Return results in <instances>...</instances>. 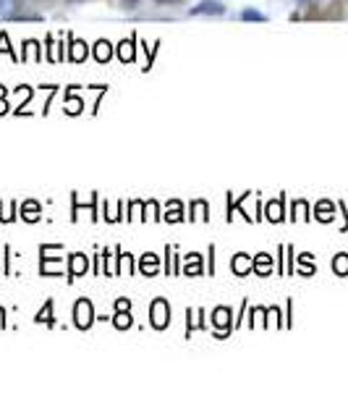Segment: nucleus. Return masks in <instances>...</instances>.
I'll return each mask as SVG.
<instances>
[{"mask_svg":"<svg viewBox=\"0 0 348 393\" xmlns=\"http://www.w3.org/2000/svg\"><path fill=\"white\" fill-rule=\"evenodd\" d=\"M150 320L155 331H165L170 325V307L165 299H155L150 307Z\"/></svg>","mask_w":348,"mask_h":393,"instance_id":"obj_1","label":"nucleus"},{"mask_svg":"<svg viewBox=\"0 0 348 393\" xmlns=\"http://www.w3.org/2000/svg\"><path fill=\"white\" fill-rule=\"evenodd\" d=\"M92 322H95V310H92V302L90 299H79V302L73 304V325L81 328V331H87Z\"/></svg>","mask_w":348,"mask_h":393,"instance_id":"obj_2","label":"nucleus"},{"mask_svg":"<svg viewBox=\"0 0 348 393\" xmlns=\"http://www.w3.org/2000/svg\"><path fill=\"white\" fill-rule=\"evenodd\" d=\"M188 13H191V16H220V13H225V8L217 3V0H205V3L194 6Z\"/></svg>","mask_w":348,"mask_h":393,"instance_id":"obj_3","label":"nucleus"},{"mask_svg":"<svg viewBox=\"0 0 348 393\" xmlns=\"http://www.w3.org/2000/svg\"><path fill=\"white\" fill-rule=\"evenodd\" d=\"M212 325L217 331H231V310L228 307H217L212 312Z\"/></svg>","mask_w":348,"mask_h":393,"instance_id":"obj_4","label":"nucleus"},{"mask_svg":"<svg viewBox=\"0 0 348 393\" xmlns=\"http://www.w3.org/2000/svg\"><path fill=\"white\" fill-rule=\"evenodd\" d=\"M251 265H254V259H249V254H244V252H239L231 262V268L236 276H246V273L251 270Z\"/></svg>","mask_w":348,"mask_h":393,"instance_id":"obj_5","label":"nucleus"},{"mask_svg":"<svg viewBox=\"0 0 348 393\" xmlns=\"http://www.w3.org/2000/svg\"><path fill=\"white\" fill-rule=\"evenodd\" d=\"M139 270H142L144 276H155L157 270H160V259H157V254H152V252H147L142 259H139Z\"/></svg>","mask_w":348,"mask_h":393,"instance_id":"obj_6","label":"nucleus"},{"mask_svg":"<svg viewBox=\"0 0 348 393\" xmlns=\"http://www.w3.org/2000/svg\"><path fill=\"white\" fill-rule=\"evenodd\" d=\"M84 273H87V257L81 252H76V254H71V270H68V276L73 281V278L84 276Z\"/></svg>","mask_w":348,"mask_h":393,"instance_id":"obj_7","label":"nucleus"},{"mask_svg":"<svg viewBox=\"0 0 348 393\" xmlns=\"http://www.w3.org/2000/svg\"><path fill=\"white\" fill-rule=\"evenodd\" d=\"M251 270H254V273H259V276H268L270 270H272V257H270V254H265V252H262V254H257V257H254V265H251Z\"/></svg>","mask_w":348,"mask_h":393,"instance_id":"obj_8","label":"nucleus"},{"mask_svg":"<svg viewBox=\"0 0 348 393\" xmlns=\"http://www.w3.org/2000/svg\"><path fill=\"white\" fill-rule=\"evenodd\" d=\"M21 215H24L27 223H35V221H40V205H37L35 199H29V202H24V207H21Z\"/></svg>","mask_w":348,"mask_h":393,"instance_id":"obj_9","label":"nucleus"},{"mask_svg":"<svg viewBox=\"0 0 348 393\" xmlns=\"http://www.w3.org/2000/svg\"><path fill=\"white\" fill-rule=\"evenodd\" d=\"M110 55H113L110 42H107V40H100L97 45H95V58H97V63H107L110 61Z\"/></svg>","mask_w":348,"mask_h":393,"instance_id":"obj_10","label":"nucleus"},{"mask_svg":"<svg viewBox=\"0 0 348 393\" xmlns=\"http://www.w3.org/2000/svg\"><path fill=\"white\" fill-rule=\"evenodd\" d=\"M118 58H121L124 63L134 61V40H126V42L118 45Z\"/></svg>","mask_w":348,"mask_h":393,"instance_id":"obj_11","label":"nucleus"},{"mask_svg":"<svg viewBox=\"0 0 348 393\" xmlns=\"http://www.w3.org/2000/svg\"><path fill=\"white\" fill-rule=\"evenodd\" d=\"M199 262H202L199 254H188L186 265H184V273H186V276H199V273H202V265H199Z\"/></svg>","mask_w":348,"mask_h":393,"instance_id":"obj_12","label":"nucleus"},{"mask_svg":"<svg viewBox=\"0 0 348 393\" xmlns=\"http://www.w3.org/2000/svg\"><path fill=\"white\" fill-rule=\"evenodd\" d=\"M113 325H116L118 331H128L131 328V315H128V310H118L116 317H113Z\"/></svg>","mask_w":348,"mask_h":393,"instance_id":"obj_13","label":"nucleus"},{"mask_svg":"<svg viewBox=\"0 0 348 393\" xmlns=\"http://www.w3.org/2000/svg\"><path fill=\"white\" fill-rule=\"evenodd\" d=\"M73 63H81L84 58H87V45L84 42H79V40H71V55H68Z\"/></svg>","mask_w":348,"mask_h":393,"instance_id":"obj_14","label":"nucleus"},{"mask_svg":"<svg viewBox=\"0 0 348 393\" xmlns=\"http://www.w3.org/2000/svg\"><path fill=\"white\" fill-rule=\"evenodd\" d=\"M37 322H45V325H53V302H50V299H47L45 302V307H42V310H40V312H37V317H35Z\"/></svg>","mask_w":348,"mask_h":393,"instance_id":"obj_15","label":"nucleus"},{"mask_svg":"<svg viewBox=\"0 0 348 393\" xmlns=\"http://www.w3.org/2000/svg\"><path fill=\"white\" fill-rule=\"evenodd\" d=\"M24 47H27V50H24V55H21V58H24V61H29V58H35V61H40V45H37L35 40H29V42H24Z\"/></svg>","mask_w":348,"mask_h":393,"instance_id":"obj_16","label":"nucleus"},{"mask_svg":"<svg viewBox=\"0 0 348 393\" xmlns=\"http://www.w3.org/2000/svg\"><path fill=\"white\" fill-rule=\"evenodd\" d=\"M280 205H283V199H277V202H272V205H268V221H283V210H280Z\"/></svg>","mask_w":348,"mask_h":393,"instance_id":"obj_17","label":"nucleus"},{"mask_svg":"<svg viewBox=\"0 0 348 393\" xmlns=\"http://www.w3.org/2000/svg\"><path fill=\"white\" fill-rule=\"evenodd\" d=\"M165 221H170V223L184 221V215H181V202H170V213L165 215Z\"/></svg>","mask_w":348,"mask_h":393,"instance_id":"obj_18","label":"nucleus"},{"mask_svg":"<svg viewBox=\"0 0 348 393\" xmlns=\"http://www.w3.org/2000/svg\"><path fill=\"white\" fill-rule=\"evenodd\" d=\"M332 268H335V273L346 276V273H348V254H338V257H335V262H332Z\"/></svg>","mask_w":348,"mask_h":393,"instance_id":"obj_19","label":"nucleus"},{"mask_svg":"<svg viewBox=\"0 0 348 393\" xmlns=\"http://www.w3.org/2000/svg\"><path fill=\"white\" fill-rule=\"evenodd\" d=\"M205 210H210V207H207V202H202V199H197V202H194V205H191V218H202V221H207V215H202L205 213Z\"/></svg>","mask_w":348,"mask_h":393,"instance_id":"obj_20","label":"nucleus"},{"mask_svg":"<svg viewBox=\"0 0 348 393\" xmlns=\"http://www.w3.org/2000/svg\"><path fill=\"white\" fill-rule=\"evenodd\" d=\"M0 53H11V58L18 61V55L8 47V35H6V32H0Z\"/></svg>","mask_w":348,"mask_h":393,"instance_id":"obj_21","label":"nucleus"},{"mask_svg":"<svg viewBox=\"0 0 348 393\" xmlns=\"http://www.w3.org/2000/svg\"><path fill=\"white\" fill-rule=\"evenodd\" d=\"M241 18H244V21H265V16H262L259 11H254V8L241 11Z\"/></svg>","mask_w":348,"mask_h":393,"instance_id":"obj_22","label":"nucleus"},{"mask_svg":"<svg viewBox=\"0 0 348 393\" xmlns=\"http://www.w3.org/2000/svg\"><path fill=\"white\" fill-rule=\"evenodd\" d=\"M330 213V205H328V202H322L320 207H317V218H320V221H330L332 215H328Z\"/></svg>","mask_w":348,"mask_h":393,"instance_id":"obj_23","label":"nucleus"},{"mask_svg":"<svg viewBox=\"0 0 348 393\" xmlns=\"http://www.w3.org/2000/svg\"><path fill=\"white\" fill-rule=\"evenodd\" d=\"M116 310H131V302H128V299H118Z\"/></svg>","mask_w":348,"mask_h":393,"instance_id":"obj_24","label":"nucleus"},{"mask_svg":"<svg viewBox=\"0 0 348 393\" xmlns=\"http://www.w3.org/2000/svg\"><path fill=\"white\" fill-rule=\"evenodd\" d=\"M6 8H8V0H0V16H6Z\"/></svg>","mask_w":348,"mask_h":393,"instance_id":"obj_25","label":"nucleus"},{"mask_svg":"<svg viewBox=\"0 0 348 393\" xmlns=\"http://www.w3.org/2000/svg\"><path fill=\"white\" fill-rule=\"evenodd\" d=\"M157 3H176V0H157Z\"/></svg>","mask_w":348,"mask_h":393,"instance_id":"obj_26","label":"nucleus"}]
</instances>
